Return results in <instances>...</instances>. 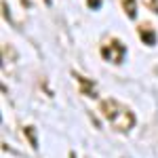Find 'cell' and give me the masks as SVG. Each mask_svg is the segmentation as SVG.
Wrapping results in <instances>:
<instances>
[{
  "instance_id": "8992f818",
  "label": "cell",
  "mask_w": 158,
  "mask_h": 158,
  "mask_svg": "<svg viewBox=\"0 0 158 158\" xmlns=\"http://www.w3.org/2000/svg\"><path fill=\"white\" fill-rule=\"evenodd\" d=\"M25 135H27V139H30L32 148H38V137L34 135V127H25Z\"/></svg>"
},
{
  "instance_id": "277c9868",
  "label": "cell",
  "mask_w": 158,
  "mask_h": 158,
  "mask_svg": "<svg viewBox=\"0 0 158 158\" xmlns=\"http://www.w3.org/2000/svg\"><path fill=\"white\" fill-rule=\"evenodd\" d=\"M137 34H139V38L143 40V44H148V47H154V44H156V32H154L150 25L137 27Z\"/></svg>"
},
{
  "instance_id": "9c48e42d",
  "label": "cell",
  "mask_w": 158,
  "mask_h": 158,
  "mask_svg": "<svg viewBox=\"0 0 158 158\" xmlns=\"http://www.w3.org/2000/svg\"><path fill=\"white\" fill-rule=\"evenodd\" d=\"M44 2H49V0H44Z\"/></svg>"
},
{
  "instance_id": "6da1fadb",
  "label": "cell",
  "mask_w": 158,
  "mask_h": 158,
  "mask_svg": "<svg viewBox=\"0 0 158 158\" xmlns=\"http://www.w3.org/2000/svg\"><path fill=\"white\" fill-rule=\"evenodd\" d=\"M99 110H101V114H103V118L112 124V129L114 131H118V133H129L131 129L135 127V114L131 110L127 108L124 103L120 101H116V99H103L101 103H99Z\"/></svg>"
},
{
  "instance_id": "5b68a950",
  "label": "cell",
  "mask_w": 158,
  "mask_h": 158,
  "mask_svg": "<svg viewBox=\"0 0 158 158\" xmlns=\"http://www.w3.org/2000/svg\"><path fill=\"white\" fill-rule=\"evenodd\" d=\"M122 11L127 13L129 19H135L137 17V0H120Z\"/></svg>"
},
{
  "instance_id": "7a4b0ae2",
  "label": "cell",
  "mask_w": 158,
  "mask_h": 158,
  "mask_svg": "<svg viewBox=\"0 0 158 158\" xmlns=\"http://www.w3.org/2000/svg\"><path fill=\"white\" fill-rule=\"evenodd\" d=\"M101 57L106 61H110V63H120L122 59H124V53H127V49H124V44H122L120 40H110L108 44H103L101 47Z\"/></svg>"
},
{
  "instance_id": "3957f363",
  "label": "cell",
  "mask_w": 158,
  "mask_h": 158,
  "mask_svg": "<svg viewBox=\"0 0 158 158\" xmlns=\"http://www.w3.org/2000/svg\"><path fill=\"white\" fill-rule=\"evenodd\" d=\"M74 76H76V80L80 82V93H82V95L97 97V89H95V82H93V80H89V78H85V76H80L78 72H74Z\"/></svg>"
},
{
  "instance_id": "ba28073f",
  "label": "cell",
  "mask_w": 158,
  "mask_h": 158,
  "mask_svg": "<svg viewBox=\"0 0 158 158\" xmlns=\"http://www.w3.org/2000/svg\"><path fill=\"white\" fill-rule=\"evenodd\" d=\"M99 2H101V0H89V6H91V9H97Z\"/></svg>"
},
{
  "instance_id": "52a82bcc",
  "label": "cell",
  "mask_w": 158,
  "mask_h": 158,
  "mask_svg": "<svg viewBox=\"0 0 158 158\" xmlns=\"http://www.w3.org/2000/svg\"><path fill=\"white\" fill-rule=\"evenodd\" d=\"M146 2L150 9H154V13H158V0H146Z\"/></svg>"
}]
</instances>
